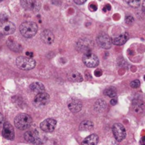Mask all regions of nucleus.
<instances>
[{
	"mask_svg": "<svg viewBox=\"0 0 145 145\" xmlns=\"http://www.w3.org/2000/svg\"><path fill=\"white\" fill-rule=\"evenodd\" d=\"M20 32L25 38H32L38 31V25L33 21H25L20 26Z\"/></svg>",
	"mask_w": 145,
	"mask_h": 145,
	"instance_id": "f257e3e1",
	"label": "nucleus"
},
{
	"mask_svg": "<svg viewBox=\"0 0 145 145\" xmlns=\"http://www.w3.org/2000/svg\"><path fill=\"white\" fill-rule=\"evenodd\" d=\"M14 124L18 129L24 130L31 127V124H32V118L27 114H18L15 117Z\"/></svg>",
	"mask_w": 145,
	"mask_h": 145,
	"instance_id": "f03ea898",
	"label": "nucleus"
},
{
	"mask_svg": "<svg viewBox=\"0 0 145 145\" xmlns=\"http://www.w3.org/2000/svg\"><path fill=\"white\" fill-rule=\"evenodd\" d=\"M16 64L20 69L24 71H30L35 68V61L31 58L20 56L16 60Z\"/></svg>",
	"mask_w": 145,
	"mask_h": 145,
	"instance_id": "7ed1b4c3",
	"label": "nucleus"
},
{
	"mask_svg": "<svg viewBox=\"0 0 145 145\" xmlns=\"http://www.w3.org/2000/svg\"><path fill=\"white\" fill-rule=\"evenodd\" d=\"M21 5L27 11H38L41 7V4L38 0H20Z\"/></svg>",
	"mask_w": 145,
	"mask_h": 145,
	"instance_id": "20e7f679",
	"label": "nucleus"
},
{
	"mask_svg": "<svg viewBox=\"0 0 145 145\" xmlns=\"http://www.w3.org/2000/svg\"><path fill=\"white\" fill-rule=\"evenodd\" d=\"M113 133L115 138L118 142H122L126 137V130L122 124L116 123L113 126Z\"/></svg>",
	"mask_w": 145,
	"mask_h": 145,
	"instance_id": "39448f33",
	"label": "nucleus"
},
{
	"mask_svg": "<svg viewBox=\"0 0 145 145\" xmlns=\"http://www.w3.org/2000/svg\"><path fill=\"white\" fill-rule=\"evenodd\" d=\"M16 30V26L9 21H0V34L3 35H9L13 34Z\"/></svg>",
	"mask_w": 145,
	"mask_h": 145,
	"instance_id": "423d86ee",
	"label": "nucleus"
},
{
	"mask_svg": "<svg viewBox=\"0 0 145 145\" xmlns=\"http://www.w3.org/2000/svg\"><path fill=\"white\" fill-rule=\"evenodd\" d=\"M24 139L28 142L35 145H41L42 144V139L38 135L36 131H28L24 134Z\"/></svg>",
	"mask_w": 145,
	"mask_h": 145,
	"instance_id": "0eeeda50",
	"label": "nucleus"
},
{
	"mask_svg": "<svg viewBox=\"0 0 145 145\" xmlns=\"http://www.w3.org/2000/svg\"><path fill=\"white\" fill-rule=\"evenodd\" d=\"M83 62L86 66L89 68H95L99 65V60L95 54L91 53H86L83 56Z\"/></svg>",
	"mask_w": 145,
	"mask_h": 145,
	"instance_id": "6e6552de",
	"label": "nucleus"
},
{
	"mask_svg": "<svg viewBox=\"0 0 145 145\" xmlns=\"http://www.w3.org/2000/svg\"><path fill=\"white\" fill-rule=\"evenodd\" d=\"M96 41H97V44H99V46H101L103 48H105V49L110 48L112 46V44H113L111 38L107 34H101L99 35Z\"/></svg>",
	"mask_w": 145,
	"mask_h": 145,
	"instance_id": "1a4fd4ad",
	"label": "nucleus"
},
{
	"mask_svg": "<svg viewBox=\"0 0 145 145\" xmlns=\"http://www.w3.org/2000/svg\"><path fill=\"white\" fill-rule=\"evenodd\" d=\"M57 121L55 119H52V118H48V119H45L43 122H41L40 127L43 132H52L55 129Z\"/></svg>",
	"mask_w": 145,
	"mask_h": 145,
	"instance_id": "9d476101",
	"label": "nucleus"
},
{
	"mask_svg": "<svg viewBox=\"0 0 145 145\" xmlns=\"http://www.w3.org/2000/svg\"><path fill=\"white\" fill-rule=\"evenodd\" d=\"M2 135L4 138L9 140H13L14 139L15 133H14V127L8 122H5L3 124Z\"/></svg>",
	"mask_w": 145,
	"mask_h": 145,
	"instance_id": "9b49d317",
	"label": "nucleus"
},
{
	"mask_svg": "<svg viewBox=\"0 0 145 145\" xmlns=\"http://www.w3.org/2000/svg\"><path fill=\"white\" fill-rule=\"evenodd\" d=\"M50 101V95L45 92H39L35 97L34 103L36 106H44Z\"/></svg>",
	"mask_w": 145,
	"mask_h": 145,
	"instance_id": "f8f14e48",
	"label": "nucleus"
},
{
	"mask_svg": "<svg viewBox=\"0 0 145 145\" xmlns=\"http://www.w3.org/2000/svg\"><path fill=\"white\" fill-rule=\"evenodd\" d=\"M40 37L42 41L46 44H48V45L52 44L55 41V36L52 34V31L48 29H45L43 31H42Z\"/></svg>",
	"mask_w": 145,
	"mask_h": 145,
	"instance_id": "ddd939ff",
	"label": "nucleus"
},
{
	"mask_svg": "<svg viewBox=\"0 0 145 145\" xmlns=\"http://www.w3.org/2000/svg\"><path fill=\"white\" fill-rule=\"evenodd\" d=\"M68 107L72 112H78L82 109V103L78 100H72L68 103Z\"/></svg>",
	"mask_w": 145,
	"mask_h": 145,
	"instance_id": "4468645a",
	"label": "nucleus"
},
{
	"mask_svg": "<svg viewBox=\"0 0 145 145\" xmlns=\"http://www.w3.org/2000/svg\"><path fill=\"white\" fill-rule=\"evenodd\" d=\"M99 142V136L96 134H92L85 138L82 142V145H96Z\"/></svg>",
	"mask_w": 145,
	"mask_h": 145,
	"instance_id": "2eb2a0df",
	"label": "nucleus"
},
{
	"mask_svg": "<svg viewBox=\"0 0 145 145\" xmlns=\"http://www.w3.org/2000/svg\"><path fill=\"white\" fill-rule=\"evenodd\" d=\"M128 34L125 32L124 33V34H121V35L114 38V39H113V41H112V42H113L115 45H122L127 42V41L128 40Z\"/></svg>",
	"mask_w": 145,
	"mask_h": 145,
	"instance_id": "dca6fc26",
	"label": "nucleus"
},
{
	"mask_svg": "<svg viewBox=\"0 0 145 145\" xmlns=\"http://www.w3.org/2000/svg\"><path fill=\"white\" fill-rule=\"evenodd\" d=\"M67 78L72 82H82L83 80V76L77 71H72L69 72L67 74Z\"/></svg>",
	"mask_w": 145,
	"mask_h": 145,
	"instance_id": "f3484780",
	"label": "nucleus"
},
{
	"mask_svg": "<svg viewBox=\"0 0 145 145\" xmlns=\"http://www.w3.org/2000/svg\"><path fill=\"white\" fill-rule=\"evenodd\" d=\"M30 88H31V90L32 91L38 92V93L45 92V86L43 85V84L39 82H33V83L30 85Z\"/></svg>",
	"mask_w": 145,
	"mask_h": 145,
	"instance_id": "a211bd4d",
	"label": "nucleus"
},
{
	"mask_svg": "<svg viewBox=\"0 0 145 145\" xmlns=\"http://www.w3.org/2000/svg\"><path fill=\"white\" fill-rule=\"evenodd\" d=\"M93 127H94V125H93V123L91 121L85 120L83 121V122L80 124L79 129L82 131H89L91 130L93 128Z\"/></svg>",
	"mask_w": 145,
	"mask_h": 145,
	"instance_id": "6ab92c4d",
	"label": "nucleus"
},
{
	"mask_svg": "<svg viewBox=\"0 0 145 145\" xmlns=\"http://www.w3.org/2000/svg\"><path fill=\"white\" fill-rule=\"evenodd\" d=\"M95 109L98 112H103L106 107V103L103 100H99L97 102L95 103Z\"/></svg>",
	"mask_w": 145,
	"mask_h": 145,
	"instance_id": "aec40b11",
	"label": "nucleus"
},
{
	"mask_svg": "<svg viewBox=\"0 0 145 145\" xmlns=\"http://www.w3.org/2000/svg\"><path fill=\"white\" fill-rule=\"evenodd\" d=\"M7 44H8V46L11 48L12 51H20L21 50V46H20L19 44H16V43L12 41H8L7 42Z\"/></svg>",
	"mask_w": 145,
	"mask_h": 145,
	"instance_id": "412c9836",
	"label": "nucleus"
},
{
	"mask_svg": "<svg viewBox=\"0 0 145 145\" xmlns=\"http://www.w3.org/2000/svg\"><path fill=\"white\" fill-rule=\"evenodd\" d=\"M125 1L133 8H137L140 5V0H125Z\"/></svg>",
	"mask_w": 145,
	"mask_h": 145,
	"instance_id": "4be33fe9",
	"label": "nucleus"
},
{
	"mask_svg": "<svg viewBox=\"0 0 145 145\" xmlns=\"http://www.w3.org/2000/svg\"><path fill=\"white\" fill-rule=\"evenodd\" d=\"M134 107L135 111L136 112H137V113L142 112L143 109H144V104H143V102H138L137 104H135Z\"/></svg>",
	"mask_w": 145,
	"mask_h": 145,
	"instance_id": "5701e85b",
	"label": "nucleus"
},
{
	"mask_svg": "<svg viewBox=\"0 0 145 145\" xmlns=\"http://www.w3.org/2000/svg\"><path fill=\"white\" fill-rule=\"evenodd\" d=\"M104 94L107 96L110 97V98H115V97L117 95V93H116V91L112 89H107L104 91Z\"/></svg>",
	"mask_w": 145,
	"mask_h": 145,
	"instance_id": "b1692460",
	"label": "nucleus"
},
{
	"mask_svg": "<svg viewBox=\"0 0 145 145\" xmlns=\"http://www.w3.org/2000/svg\"><path fill=\"white\" fill-rule=\"evenodd\" d=\"M134 21H135L134 17H133V16L129 15L125 17V22L126 24H128V25H132V24L134 23Z\"/></svg>",
	"mask_w": 145,
	"mask_h": 145,
	"instance_id": "393cba45",
	"label": "nucleus"
},
{
	"mask_svg": "<svg viewBox=\"0 0 145 145\" xmlns=\"http://www.w3.org/2000/svg\"><path fill=\"white\" fill-rule=\"evenodd\" d=\"M130 86L133 88H137L140 86V82L139 80H135L132 81L130 83Z\"/></svg>",
	"mask_w": 145,
	"mask_h": 145,
	"instance_id": "a878e982",
	"label": "nucleus"
},
{
	"mask_svg": "<svg viewBox=\"0 0 145 145\" xmlns=\"http://www.w3.org/2000/svg\"><path fill=\"white\" fill-rule=\"evenodd\" d=\"M97 5H96V4H95V3H91L90 5H89V9L91 11H96V10H97Z\"/></svg>",
	"mask_w": 145,
	"mask_h": 145,
	"instance_id": "bb28decb",
	"label": "nucleus"
},
{
	"mask_svg": "<svg viewBox=\"0 0 145 145\" xmlns=\"http://www.w3.org/2000/svg\"><path fill=\"white\" fill-rule=\"evenodd\" d=\"M102 74H103V72H102L101 70H100V69L96 70V71L94 72L95 76H96V77H100V76H101Z\"/></svg>",
	"mask_w": 145,
	"mask_h": 145,
	"instance_id": "cd10ccee",
	"label": "nucleus"
},
{
	"mask_svg": "<svg viewBox=\"0 0 145 145\" xmlns=\"http://www.w3.org/2000/svg\"><path fill=\"white\" fill-rule=\"evenodd\" d=\"M86 1H87V0H74V1L77 4H83L84 3L86 2Z\"/></svg>",
	"mask_w": 145,
	"mask_h": 145,
	"instance_id": "c85d7f7f",
	"label": "nucleus"
},
{
	"mask_svg": "<svg viewBox=\"0 0 145 145\" xmlns=\"http://www.w3.org/2000/svg\"><path fill=\"white\" fill-rule=\"evenodd\" d=\"M111 9V7H110L109 4H106V6H105V7L103 8V11H110V10Z\"/></svg>",
	"mask_w": 145,
	"mask_h": 145,
	"instance_id": "c756f323",
	"label": "nucleus"
},
{
	"mask_svg": "<svg viewBox=\"0 0 145 145\" xmlns=\"http://www.w3.org/2000/svg\"><path fill=\"white\" fill-rule=\"evenodd\" d=\"M3 124H4V117L0 113V127L2 126Z\"/></svg>",
	"mask_w": 145,
	"mask_h": 145,
	"instance_id": "7c9ffc66",
	"label": "nucleus"
},
{
	"mask_svg": "<svg viewBox=\"0 0 145 145\" xmlns=\"http://www.w3.org/2000/svg\"><path fill=\"white\" fill-rule=\"evenodd\" d=\"M110 104H111L112 105H116V104H117V100L116 99H112L111 101H110Z\"/></svg>",
	"mask_w": 145,
	"mask_h": 145,
	"instance_id": "2f4dec72",
	"label": "nucleus"
},
{
	"mask_svg": "<svg viewBox=\"0 0 145 145\" xmlns=\"http://www.w3.org/2000/svg\"><path fill=\"white\" fill-rule=\"evenodd\" d=\"M145 137L144 136H143L142 138L141 139V140H140V144H141L142 145H144V143H145Z\"/></svg>",
	"mask_w": 145,
	"mask_h": 145,
	"instance_id": "473e14b6",
	"label": "nucleus"
},
{
	"mask_svg": "<svg viewBox=\"0 0 145 145\" xmlns=\"http://www.w3.org/2000/svg\"><path fill=\"white\" fill-rule=\"evenodd\" d=\"M25 55H28V56H30V57H32V56H33V53L26 52V53H25Z\"/></svg>",
	"mask_w": 145,
	"mask_h": 145,
	"instance_id": "72a5a7b5",
	"label": "nucleus"
},
{
	"mask_svg": "<svg viewBox=\"0 0 145 145\" xmlns=\"http://www.w3.org/2000/svg\"><path fill=\"white\" fill-rule=\"evenodd\" d=\"M2 1V0H0V1Z\"/></svg>",
	"mask_w": 145,
	"mask_h": 145,
	"instance_id": "f704fd0d",
	"label": "nucleus"
}]
</instances>
